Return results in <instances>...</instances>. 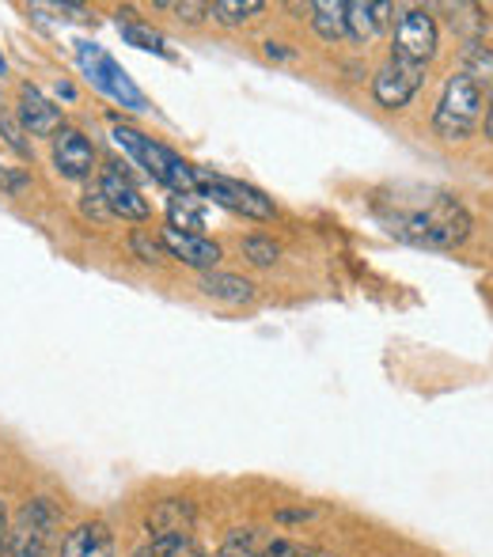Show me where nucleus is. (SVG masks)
Here are the masks:
<instances>
[{
    "label": "nucleus",
    "mask_w": 493,
    "mask_h": 557,
    "mask_svg": "<svg viewBox=\"0 0 493 557\" xmlns=\"http://www.w3.org/2000/svg\"><path fill=\"white\" fill-rule=\"evenodd\" d=\"M391 235L414 243V247H433V250H452L471 235V216L459 206L452 194H436L426 206L398 209V213L383 216Z\"/></svg>",
    "instance_id": "nucleus-1"
},
{
    "label": "nucleus",
    "mask_w": 493,
    "mask_h": 557,
    "mask_svg": "<svg viewBox=\"0 0 493 557\" xmlns=\"http://www.w3.org/2000/svg\"><path fill=\"white\" fill-rule=\"evenodd\" d=\"M114 140H119L125 152H130L160 186H168V190H175V194H198V168H190V163L171 152L168 145L145 137L140 129H130V125H114Z\"/></svg>",
    "instance_id": "nucleus-2"
},
{
    "label": "nucleus",
    "mask_w": 493,
    "mask_h": 557,
    "mask_svg": "<svg viewBox=\"0 0 493 557\" xmlns=\"http://www.w3.org/2000/svg\"><path fill=\"white\" fill-rule=\"evenodd\" d=\"M61 546V508L50 497H30L8 528V557H53Z\"/></svg>",
    "instance_id": "nucleus-3"
},
{
    "label": "nucleus",
    "mask_w": 493,
    "mask_h": 557,
    "mask_svg": "<svg viewBox=\"0 0 493 557\" xmlns=\"http://www.w3.org/2000/svg\"><path fill=\"white\" fill-rule=\"evenodd\" d=\"M482 117V88L467 73L448 76L441 91V103L433 111V133L441 140H467L479 129Z\"/></svg>",
    "instance_id": "nucleus-4"
},
{
    "label": "nucleus",
    "mask_w": 493,
    "mask_h": 557,
    "mask_svg": "<svg viewBox=\"0 0 493 557\" xmlns=\"http://www.w3.org/2000/svg\"><path fill=\"white\" fill-rule=\"evenodd\" d=\"M76 61H81V73L88 76L96 91L111 96L114 103L130 107V111H148L145 91H140L137 84L130 81V73H125L119 61H114L99 42H88V38H81V42H76Z\"/></svg>",
    "instance_id": "nucleus-5"
},
{
    "label": "nucleus",
    "mask_w": 493,
    "mask_h": 557,
    "mask_svg": "<svg viewBox=\"0 0 493 557\" xmlns=\"http://www.w3.org/2000/svg\"><path fill=\"white\" fill-rule=\"evenodd\" d=\"M436 46H441V30H436V20L429 8H406V12H398L395 38H391V58L426 69L436 58Z\"/></svg>",
    "instance_id": "nucleus-6"
},
{
    "label": "nucleus",
    "mask_w": 493,
    "mask_h": 557,
    "mask_svg": "<svg viewBox=\"0 0 493 557\" xmlns=\"http://www.w3.org/2000/svg\"><path fill=\"white\" fill-rule=\"evenodd\" d=\"M198 194L201 198H213V206H224L239 216H250V221H273V216H278L273 201L266 198L262 190H255V186L239 183V178H229V175L198 171Z\"/></svg>",
    "instance_id": "nucleus-7"
},
{
    "label": "nucleus",
    "mask_w": 493,
    "mask_h": 557,
    "mask_svg": "<svg viewBox=\"0 0 493 557\" xmlns=\"http://www.w3.org/2000/svg\"><path fill=\"white\" fill-rule=\"evenodd\" d=\"M421 81H426V69L421 65L387 58L372 76V99L383 107V111H403V107L418 96Z\"/></svg>",
    "instance_id": "nucleus-8"
},
{
    "label": "nucleus",
    "mask_w": 493,
    "mask_h": 557,
    "mask_svg": "<svg viewBox=\"0 0 493 557\" xmlns=\"http://www.w3.org/2000/svg\"><path fill=\"white\" fill-rule=\"evenodd\" d=\"M50 156H53V168H58V175L73 178V183L88 178L91 168H96V145H91L81 129H73V125H61V129L53 133V137H50Z\"/></svg>",
    "instance_id": "nucleus-9"
},
{
    "label": "nucleus",
    "mask_w": 493,
    "mask_h": 557,
    "mask_svg": "<svg viewBox=\"0 0 493 557\" xmlns=\"http://www.w3.org/2000/svg\"><path fill=\"white\" fill-rule=\"evenodd\" d=\"M96 190L103 194L111 216H122V221H145V216H148V201L140 198L137 183L125 175L122 163H107V168L99 171V186H96Z\"/></svg>",
    "instance_id": "nucleus-10"
},
{
    "label": "nucleus",
    "mask_w": 493,
    "mask_h": 557,
    "mask_svg": "<svg viewBox=\"0 0 493 557\" xmlns=\"http://www.w3.org/2000/svg\"><path fill=\"white\" fill-rule=\"evenodd\" d=\"M163 250H168V258H175V262L190 265V270H217V262H221V247H217L213 239H206V235H194V232H178V227H163L160 235Z\"/></svg>",
    "instance_id": "nucleus-11"
},
{
    "label": "nucleus",
    "mask_w": 493,
    "mask_h": 557,
    "mask_svg": "<svg viewBox=\"0 0 493 557\" xmlns=\"http://www.w3.org/2000/svg\"><path fill=\"white\" fill-rule=\"evenodd\" d=\"M300 554H304V546L288 543V539L262 535L258 528H239L224 539L217 557H300Z\"/></svg>",
    "instance_id": "nucleus-12"
},
{
    "label": "nucleus",
    "mask_w": 493,
    "mask_h": 557,
    "mask_svg": "<svg viewBox=\"0 0 493 557\" xmlns=\"http://www.w3.org/2000/svg\"><path fill=\"white\" fill-rule=\"evenodd\" d=\"M15 117L30 137H53L61 129V107H53L35 84H20V103H15Z\"/></svg>",
    "instance_id": "nucleus-13"
},
{
    "label": "nucleus",
    "mask_w": 493,
    "mask_h": 557,
    "mask_svg": "<svg viewBox=\"0 0 493 557\" xmlns=\"http://www.w3.org/2000/svg\"><path fill=\"white\" fill-rule=\"evenodd\" d=\"M114 554V535L103 520H84L61 539L58 557H111Z\"/></svg>",
    "instance_id": "nucleus-14"
},
{
    "label": "nucleus",
    "mask_w": 493,
    "mask_h": 557,
    "mask_svg": "<svg viewBox=\"0 0 493 557\" xmlns=\"http://www.w3.org/2000/svg\"><path fill=\"white\" fill-rule=\"evenodd\" d=\"M198 288L209 296V300L232 304V308H239V304H250V300H255V285H250L247 277H239V273L209 270L206 277H201V285H198Z\"/></svg>",
    "instance_id": "nucleus-15"
},
{
    "label": "nucleus",
    "mask_w": 493,
    "mask_h": 557,
    "mask_svg": "<svg viewBox=\"0 0 493 557\" xmlns=\"http://www.w3.org/2000/svg\"><path fill=\"white\" fill-rule=\"evenodd\" d=\"M391 4H365V0H354L346 4V30L354 42H372L391 20Z\"/></svg>",
    "instance_id": "nucleus-16"
},
{
    "label": "nucleus",
    "mask_w": 493,
    "mask_h": 557,
    "mask_svg": "<svg viewBox=\"0 0 493 557\" xmlns=\"http://www.w3.org/2000/svg\"><path fill=\"white\" fill-rule=\"evenodd\" d=\"M156 528V535H190L194 528V505L183 497H171V500H160L148 520Z\"/></svg>",
    "instance_id": "nucleus-17"
},
{
    "label": "nucleus",
    "mask_w": 493,
    "mask_h": 557,
    "mask_svg": "<svg viewBox=\"0 0 493 557\" xmlns=\"http://www.w3.org/2000/svg\"><path fill=\"white\" fill-rule=\"evenodd\" d=\"M308 12H311V27H316V35L323 38V42H342V38H349L346 4H342V0H319V4H308Z\"/></svg>",
    "instance_id": "nucleus-18"
},
{
    "label": "nucleus",
    "mask_w": 493,
    "mask_h": 557,
    "mask_svg": "<svg viewBox=\"0 0 493 557\" xmlns=\"http://www.w3.org/2000/svg\"><path fill=\"white\" fill-rule=\"evenodd\" d=\"M133 557H201L194 535H152Z\"/></svg>",
    "instance_id": "nucleus-19"
},
{
    "label": "nucleus",
    "mask_w": 493,
    "mask_h": 557,
    "mask_svg": "<svg viewBox=\"0 0 493 557\" xmlns=\"http://www.w3.org/2000/svg\"><path fill=\"white\" fill-rule=\"evenodd\" d=\"M258 12H266L262 0H217V4H209V15H213L221 27H244Z\"/></svg>",
    "instance_id": "nucleus-20"
},
{
    "label": "nucleus",
    "mask_w": 493,
    "mask_h": 557,
    "mask_svg": "<svg viewBox=\"0 0 493 557\" xmlns=\"http://www.w3.org/2000/svg\"><path fill=\"white\" fill-rule=\"evenodd\" d=\"M168 216H171L168 227H178V232L201 235V227H206V213H201V206H198V194H178V198L171 201Z\"/></svg>",
    "instance_id": "nucleus-21"
},
{
    "label": "nucleus",
    "mask_w": 493,
    "mask_h": 557,
    "mask_svg": "<svg viewBox=\"0 0 493 557\" xmlns=\"http://www.w3.org/2000/svg\"><path fill=\"white\" fill-rule=\"evenodd\" d=\"M119 30H122L125 42L137 46V50H152V53H160V58H171V53H168V42H163L160 30L145 27V23H133V20L119 23Z\"/></svg>",
    "instance_id": "nucleus-22"
},
{
    "label": "nucleus",
    "mask_w": 493,
    "mask_h": 557,
    "mask_svg": "<svg viewBox=\"0 0 493 557\" xmlns=\"http://www.w3.org/2000/svg\"><path fill=\"white\" fill-rule=\"evenodd\" d=\"M459 73H467L474 84H493V50L490 46H479V42H471V50L464 53V69Z\"/></svg>",
    "instance_id": "nucleus-23"
},
{
    "label": "nucleus",
    "mask_w": 493,
    "mask_h": 557,
    "mask_svg": "<svg viewBox=\"0 0 493 557\" xmlns=\"http://www.w3.org/2000/svg\"><path fill=\"white\" fill-rule=\"evenodd\" d=\"M0 137H4V145L12 148V152L30 156L27 129H23V125H20V117H15L12 111H0Z\"/></svg>",
    "instance_id": "nucleus-24"
},
{
    "label": "nucleus",
    "mask_w": 493,
    "mask_h": 557,
    "mask_svg": "<svg viewBox=\"0 0 493 557\" xmlns=\"http://www.w3.org/2000/svg\"><path fill=\"white\" fill-rule=\"evenodd\" d=\"M244 255H247V262H255V265H273L281 258V247L273 239H266V235H247Z\"/></svg>",
    "instance_id": "nucleus-25"
},
{
    "label": "nucleus",
    "mask_w": 493,
    "mask_h": 557,
    "mask_svg": "<svg viewBox=\"0 0 493 557\" xmlns=\"http://www.w3.org/2000/svg\"><path fill=\"white\" fill-rule=\"evenodd\" d=\"M130 247H133V255H137L140 262H148V265H160L163 258H168L163 243H160V239H152V235H145V232H133Z\"/></svg>",
    "instance_id": "nucleus-26"
},
{
    "label": "nucleus",
    "mask_w": 493,
    "mask_h": 557,
    "mask_svg": "<svg viewBox=\"0 0 493 557\" xmlns=\"http://www.w3.org/2000/svg\"><path fill=\"white\" fill-rule=\"evenodd\" d=\"M0 190L12 194V198H20L23 190H30V175L23 168H15V163L0 160Z\"/></svg>",
    "instance_id": "nucleus-27"
},
{
    "label": "nucleus",
    "mask_w": 493,
    "mask_h": 557,
    "mask_svg": "<svg viewBox=\"0 0 493 557\" xmlns=\"http://www.w3.org/2000/svg\"><path fill=\"white\" fill-rule=\"evenodd\" d=\"M81 213L88 216V221H99V224L111 221V209H107V201H103V194H99V190L84 194V198H81Z\"/></svg>",
    "instance_id": "nucleus-28"
},
{
    "label": "nucleus",
    "mask_w": 493,
    "mask_h": 557,
    "mask_svg": "<svg viewBox=\"0 0 493 557\" xmlns=\"http://www.w3.org/2000/svg\"><path fill=\"white\" fill-rule=\"evenodd\" d=\"M160 8L175 12V20H183V23H201L209 15V4H194V0H186V4H160Z\"/></svg>",
    "instance_id": "nucleus-29"
},
{
    "label": "nucleus",
    "mask_w": 493,
    "mask_h": 557,
    "mask_svg": "<svg viewBox=\"0 0 493 557\" xmlns=\"http://www.w3.org/2000/svg\"><path fill=\"white\" fill-rule=\"evenodd\" d=\"M0 557H8V512H4V500H0Z\"/></svg>",
    "instance_id": "nucleus-30"
},
{
    "label": "nucleus",
    "mask_w": 493,
    "mask_h": 557,
    "mask_svg": "<svg viewBox=\"0 0 493 557\" xmlns=\"http://www.w3.org/2000/svg\"><path fill=\"white\" fill-rule=\"evenodd\" d=\"M266 53L270 58H293V50H285V42H266Z\"/></svg>",
    "instance_id": "nucleus-31"
},
{
    "label": "nucleus",
    "mask_w": 493,
    "mask_h": 557,
    "mask_svg": "<svg viewBox=\"0 0 493 557\" xmlns=\"http://www.w3.org/2000/svg\"><path fill=\"white\" fill-rule=\"evenodd\" d=\"M58 99H65V103H73V99H76V88H73V84H58Z\"/></svg>",
    "instance_id": "nucleus-32"
},
{
    "label": "nucleus",
    "mask_w": 493,
    "mask_h": 557,
    "mask_svg": "<svg viewBox=\"0 0 493 557\" xmlns=\"http://www.w3.org/2000/svg\"><path fill=\"white\" fill-rule=\"evenodd\" d=\"M486 137L493 140V103H490V111H486Z\"/></svg>",
    "instance_id": "nucleus-33"
},
{
    "label": "nucleus",
    "mask_w": 493,
    "mask_h": 557,
    "mask_svg": "<svg viewBox=\"0 0 493 557\" xmlns=\"http://www.w3.org/2000/svg\"><path fill=\"white\" fill-rule=\"evenodd\" d=\"M300 557H334V554H323V550H304Z\"/></svg>",
    "instance_id": "nucleus-34"
},
{
    "label": "nucleus",
    "mask_w": 493,
    "mask_h": 557,
    "mask_svg": "<svg viewBox=\"0 0 493 557\" xmlns=\"http://www.w3.org/2000/svg\"><path fill=\"white\" fill-rule=\"evenodd\" d=\"M0 73H4V58H0Z\"/></svg>",
    "instance_id": "nucleus-35"
}]
</instances>
